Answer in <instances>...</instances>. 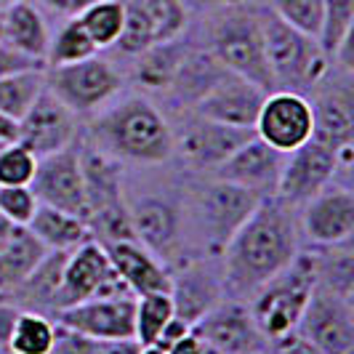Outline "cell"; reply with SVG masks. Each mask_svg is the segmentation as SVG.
Instances as JSON below:
<instances>
[{"instance_id": "cell-1", "label": "cell", "mask_w": 354, "mask_h": 354, "mask_svg": "<svg viewBox=\"0 0 354 354\" xmlns=\"http://www.w3.org/2000/svg\"><path fill=\"white\" fill-rule=\"evenodd\" d=\"M299 208L283 197H261L224 248L221 285L230 299L245 301L299 256Z\"/></svg>"}, {"instance_id": "cell-2", "label": "cell", "mask_w": 354, "mask_h": 354, "mask_svg": "<svg viewBox=\"0 0 354 354\" xmlns=\"http://www.w3.org/2000/svg\"><path fill=\"white\" fill-rule=\"evenodd\" d=\"M91 142L118 162L160 165L174 155V128L147 96H131L93 118Z\"/></svg>"}, {"instance_id": "cell-3", "label": "cell", "mask_w": 354, "mask_h": 354, "mask_svg": "<svg viewBox=\"0 0 354 354\" xmlns=\"http://www.w3.org/2000/svg\"><path fill=\"white\" fill-rule=\"evenodd\" d=\"M317 288V261L312 250H299V256L266 280L250 296V315L269 346L296 333L306 304Z\"/></svg>"}, {"instance_id": "cell-4", "label": "cell", "mask_w": 354, "mask_h": 354, "mask_svg": "<svg viewBox=\"0 0 354 354\" xmlns=\"http://www.w3.org/2000/svg\"><path fill=\"white\" fill-rule=\"evenodd\" d=\"M80 171L91 237L102 245L118 240H136L123 195V162L93 147H80Z\"/></svg>"}, {"instance_id": "cell-5", "label": "cell", "mask_w": 354, "mask_h": 354, "mask_svg": "<svg viewBox=\"0 0 354 354\" xmlns=\"http://www.w3.org/2000/svg\"><path fill=\"white\" fill-rule=\"evenodd\" d=\"M261 27H264L266 64L274 91L304 93L325 77L330 59L322 53L315 37L293 30L272 11H261Z\"/></svg>"}, {"instance_id": "cell-6", "label": "cell", "mask_w": 354, "mask_h": 354, "mask_svg": "<svg viewBox=\"0 0 354 354\" xmlns=\"http://www.w3.org/2000/svg\"><path fill=\"white\" fill-rule=\"evenodd\" d=\"M211 53L227 72L245 77L264 91H274L266 64L261 11L232 6L211 30Z\"/></svg>"}, {"instance_id": "cell-7", "label": "cell", "mask_w": 354, "mask_h": 354, "mask_svg": "<svg viewBox=\"0 0 354 354\" xmlns=\"http://www.w3.org/2000/svg\"><path fill=\"white\" fill-rule=\"evenodd\" d=\"M46 88L75 115H93L106 106L123 88L120 70L102 56L51 67L46 72Z\"/></svg>"}, {"instance_id": "cell-8", "label": "cell", "mask_w": 354, "mask_h": 354, "mask_svg": "<svg viewBox=\"0 0 354 354\" xmlns=\"http://www.w3.org/2000/svg\"><path fill=\"white\" fill-rule=\"evenodd\" d=\"M115 296H133V293L128 290V285L115 272L102 243L88 240V243H83L67 253L59 309L91 301V299H115Z\"/></svg>"}, {"instance_id": "cell-9", "label": "cell", "mask_w": 354, "mask_h": 354, "mask_svg": "<svg viewBox=\"0 0 354 354\" xmlns=\"http://www.w3.org/2000/svg\"><path fill=\"white\" fill-rule=\"evenodd\" d=\"M261 197L227 181H213L197 197V221L211 256H221L234 232L245 224Z\"/></svg>"}, {"instance_id": "cell-10", "label": "cell", "mask_w": 354, "mask_h": 354, "mask_svg": "<svg viewBox=\"0 0 354 354\" xmlns=\"http://www.w3.org/2000/svg\"><path fill=\"white\" fill-rule=\"evenodd\" d=\"M312 131H315L312 102L296 91H269L253 125L256 139H261L283 155L309 142Z\"/></svg>"}, {"instance_id": "cell-11", "label": "cell", "mask_w": 354, "mask_h": 354, "mask_svg": "<svg viewBox=\"0 0 354 354\" xmlns=\"http://www.w3.org/2000/svg\"><path fill=\"white\" fill-rule=\"evenodd\" d=\"M299 234L315 248L349 243L354 234V192L349 184H328L299 208Z\"/></svg>"}, {"instance_id": "cell-12", "label": "cell", "mask_w": 354, "mask_h": 354, "mask_svg": "<svg viewBox=\"0 0 354 354\" xmlns=\"http://www.w3.org/2000/svg\"><path fill=\"white\" fill-rule=\"evenodd\" d=\"M192 330L218 354H256L269 349L250 306L240 299H221L197 319Z\"/></svg>"}, {"instance_id": "cell-13", "label": "cell", "mask_w": 354, "mask_h": 354, "mask_svg": "<svg viewBox=\"0 0 354 354\" xmlns=\"http://www.w3.org/2000/svg\"><path fill=\"white\" fill-rule=\"evenodd\" d=\"M296 333L325 354H354V304L315 288Z\"/></svg>"}, {"instance_id": "cell-14", "label": "cell", "mask_w": 354, "mask_h": 354, "mask_svg": "<svg viewBox=\"0 0 354 354\" xmlns=\"http://www.w3.org/2000/svg\"><path fill=\"white\" fill-rule=\"evenodd\" d=\"M338 174H341V165H338L336 149H330L328 144L317 142V139H309L299 149L285 155L277 197L301 208L306 200H312L328 184H333Z\"/></svg>"}, {"instance_id": "cell-15", "label": "cell", "mask_w": 354, "mask_h": 354, "mask_svg": "<svg viewBox=\"0 0 354 354\" xmlns=\"http://www.w3.org/2000/svg\"><path fill=\"white\" fill-rule=\"evenodd\" d=\"M253 136V128L224 125L195 115L187 120L181 133H174V152H178V158L195 171H216Z\"/></svg>"}, {"instance_id": "cell-16", "label": "cell", "mask_w": 354, "mask_h": 354, "mask_svg": "<svg viewBox=\"0 0 354 354\" xmlns=\"http://www.w3.org/2000/svg\"><path fill=\"white\" fill-rule=\"evenodd\" d=\"M40 205L75 213L86 221V189L80 171V144L37 158L35 178L30 184Z\"/></svg>"}, {"instance_id": "cell-17", "label": "cell", "mask_w": 354, "mask_h": 354, "mask_svg": "<svg viewBox=\"0 0 354 354\" xmlns=\"http://www.w3.org/2000/svg\"><path fill=\"white\" fill-rule=\"evenodd\" d=\"M77 115L62 104L51 91L46 88L19 120V142L35 158H46L59 149L77 144Z\"/></svg>"}, {"instance_id": "cell-18", "label": "cell", "mask_w": 354, "mask_h": 354, "mask_svg": "<svg viewBox=\"0 0 354 354\" xmlns=\"http://www.w3.org/2000/svg\"><path fill=\"white\" fill-rule=\"evenodd\" d=\"M133 306H136L133 296L91 299V301L59 309L53 319L56 325L83 336L123 341V338H133Z\"/></svg>"}, {"instance_id": "cell-19", "label": "cell", "mask_w": 354, "mask_h": 354, "mask_svg": "<svg viewBox=\"0 0 354 354\" xmlns=\"http://www.w3.org/2000/svg\"><path fill=\"white\" fill-rule=\"evenodd\" d=\"M285 155L272 149L261 139L245 142L232 158H227L213 174L218 181L234 184L240 189H248L256 197H272L277 195V184L283 174Z\"/></svg>"}, {"instance_id": "cell-20", "label": "cell", "mask_w": 354, "mask_h": 354, "mask_svg": "<svg viewBox=\"0 0 354 354\" xmlns=\"http://www.w3.org/2000/svg\"><path fill=\"white\" fill-rule=\"evenodd\" d=\"M266 93L261 86L250 83L245 77H237L227 72L216 86H213L200 104L192 109L200 118H208L216 123L224 125H237V128H253L256 118H259V109L264 104Z\"/></svg>"}, {"instance_id": "cell-21", "label": "cell", "mask_w": 354, "mask_h": 354, "mask_svg": "<svg viewBox=\"0 0 354 354\" xmlns=\"http://www.w3.org/2000/svg\"><path fill=\"white\" fill-rule=\"evenodd\" d=\"M131 213V230L136 243L152 250L158 259H171L181 240V213L176 203L160 195H147L128 205Z\"/></svg>"}, {"instance_id": "cell-22", "label": "cell", "mask_w": 354, "mask_h": 354, "mask_svg": "<svg viewBox=\"0 0 354 354\" xmlns=\"http://www.w3.org/2000/svg\"><path fill=\"white\" fill-rule=\"evenodd\" d=\"M109 261L120 280L128 285L133 296H147V293H171V269L158 259L152 250H147L136 240H118L104 245Z\"/></svg>"}, {"instance_id": "cell-23", "label": "cell", "mask_w": 354, "mask_h": 354, "mask_svg": "<svg viewBox=\"0 0 354 354\" xmlns=\"http://www.w3.org/2000/svg\"><path fill=\"white\" fill-rule=\"evenodd\" d=\"M221 299H224V285L203 264H189L181 269V274H171L174 315L189 325H195Z\"/></svg>"}, {"instance_id": "cell-24", "label": "cell", "mask_w": 354, "mask_h": 354, "mask_svg": "<svg viewBox=\"0 0 354 354\" xmlns=\"http://www.w3.org/2000/svg\"><path fill=\"white\" fill-rule=\"evenodd\" d=\"M0 11H3V43L14 51L46 64L51 32H48L43 11L32 0H21V3H14Z\"/></svg>"}, {"instance_id": "cell-25", "label": "cell", "mask_w": 354, "mask_h": 354, "mask_svg": "<svg viewBox=\"0 0 354 354\" xmlns=\"http://www.w3.org/2000/svg\"><path fill=\"white\" fill-rule=\"evenodd\" d=\"M227 75V70L216 62L211 51H187L181 64H178L176 75L171 80L168 91L162 96H168V102L174 106H184V109H195L200 99Z\"/></svg>"}, {"instance_id": "cell-26", "label": "cell", "mask_w": 354, "mask_h": 354, "mask_svg": "<svg viewBox=\"0 0 354 354\" xmlns=\"http://www.w3.org/2000/svg\"><path fill=\"white\" fill-rule=\"evenodd\" d=\"M70 250H48L43 261L32 269V274L19 285L17 290L8 296L19 309L27 312H59V293H62V274H64V261Z\"/></svg>"}, {"instance_id": "cell-27", "label": "cell", "mask_w": 354, "mask_h": 354, "mask_svg": "<svg viewBox=\"0 0 354 354\" xmlns=\"http://www.w3.org/2000/svg\"><path fill=\"white\" fill-rule=\"evenodd\" d=\"M312 115H315L312 139L328 144L336 152L344 149V147H354L352 91L333 88L319 93L317 102H312Z\"/></svg>"}, {"instance_id": "cell-28", "label": "cell", "mask_w": 354, "mask_h": 354, "mask_svg": "<svg viewBox=\"0 0 354 354\" xmlns=\"http://www.w3.org/2000/svg\"><path fill=\"white\" fill-rule=\"evenodd\" d=\"M27 230L46 245V250H75L77 245L93 240L88 224L80 216L59 211V208H51V205H37L32 221L27 224Z\"/></svg>"}, {"instance_id": "cell-29", "label": "cell", "mask_w": 354, "mask_h": 354, "mask_svg": "<svg viewBox=\"0 0 354 354\" xmlns=\"http://www.w3.org/2000/svg\"><path fill=\"white\" fill-rule=\"evenodd\" d=\"M48 250L27 227H17L14 237L0 250V293L11 296L24 283Z\"/></svg>"}, {"instance_id": "cell-30", "label": "cell", "mask_w": 354, "mask_h": 354, "mask_svg": "<svg viewBox=\"0 0 354 354\" xmlns=\"http://www.w3.org/2000/svg\"><path fill=\"white\" fill-rule=\"evenodd\" d=\"M187 48L171 40V43H155L152 48H147L144 53L136 56V64H133V80L136 86L144 88L147 93H165L174 75H176L178 64L184 59Z\"/></svg>"}, {"instance_id": "cell-31", "label": "cell", "mask_w": 354, "mask_h": 354, "mask_svg": "<svg viewBox=\"0 0 354 354\" xmlns=\"http://www.w3.org/2000/svg\"><path fill=\"white\" fill-rule=\"evenodd\" d=\"M315 261H317V288H325L341 299L352 301L354 290V256L352 240L330 245V248H315Z\"/></svg>"}, {"instance_id": "cell-32", "label": "cell", "mask_w": 354, "mask_h": 354, "mask_svg": "<svg viewBox=\"0 0 354 354\" xmlns=\"http://www.w3.org/2000/svg\"><path fill=\"white\" fill-rule=\"evenodd\" d=\"M43 91H46V70L43 67L6 75V77H0V112L21 120Z\"/></svg>"}, {"instance_id": "cell-33", "label": "cell", "mask_w": 354, "mask_h": 354, "mask_svg": "<svg viewBox=\"0 0 354 354\" xmlns=\"http://www.w3.org/2000/svg\"><path fill=\"white\" fill-rule=\"evenodd\" d=\"M56 344V319L40 312H19L11 341H8V352L14 354H51Z\"/></svg>"}, {"instance_id": "cell-34", "label": "cell", "mask_w": 354, "mask_h": 354, "mask_svg": "<svg viewBox=\"0 0 354 354\" xmlns=\"http://www.w3.org/2000/svg\"><path fill=\"white\" fill-rule=\"evenodd\" d=\"M125 19V3L123 0H93L88 8L77 17L80 27L86 30V35L93 40V46L102 48H112L120 37Z\"/></svg>"}, {"instance_id": "cell-35", "label": "cell", "mask_w": 354, "mask_h": 354, "mask_svg": "<svg viewBox=\"0 0 354 354\" xmlns=\"http://www.w3.org/2000/svg\"><path fill=\"white\" fill-rule=\"evenodd\" d=\"M174 317V301L171 293H147L136 296L133 306V341L139 346L155 344L165 322Z\"/></svg>"}, {"instance_id": "cell-36", "label": "cell", "mask_w": 354, "mask_h": 354, "mask_svg": "<svg viewBox=\"0 0 354 354\" xmlns=\"http://www.w3.org/2000/svg\"><path fill=\"white\" fill-rule=\"evenodd\" d=\"M99 48L93 46V40L86 35V30L80 27L77 19H67L56 35L48 40V53H46V64L48 67H64V64H75L83 62L88 56H96Z\"/></svg>"}, {"instance_id": "cell-37", "label": "cell", "mask_w": 354, "mask_h": 354, "mask_svg": "<svg viewBox=\"0 0 354 354\" xmlns=\"http://www.w3.org/2000/svg\"><path fill=\"white\" fill-rule=\"evenodd\" d=\"M354 35V0H322V27L317 43L328 59H333L344 40Z\"/></svg>"}, {"instance_id": "cell-38", "label": "cell", "mask_w": 354, "mask_h": 354, "mask_svg": "<svg viewBox=\"0 0 354 354\" xmlns=\"http://www.w3.org/2000/svg\"><path fill=\"white\" fill-rule=\"evenodd\" d=\"M142 8L149 19L155 43H171L184 35L189 11L181 0H142Z\"/></svg>"}, {"instance_id": "cell-39", "label": "cell", "mask_w": 354, "mask_h": 354, "mask_svg": "<svg viewBox=\"0 0 354 354\" xmlns=\"http://www.w3.org/2000/svg\"><path fill=\"white\" fill-rule=\"evenodd\" d=\"M139 344L133 338L123 341H106V338H93L67 330L62 325H56V344L51 354H139Z\"/></svg>"}, {"instance_id": "cell-40", "label": "cell", "mask_w": 354, "mask_h": 354, "mask_svg": "<svg viewBox=\"0 0 354 354\" xmlns=\"http://www.w3.org/2000/svg\"><path fill=\"white\" fill-rule=\"evenodd\" d=\"M115 46H118V51L128 53V56H139V53L155 46V35H152L149 19L142 8V0H128L125 3L123 30H120V37H118Z\"/></svg>"}, {"instance_id": "cell-41", "label": "cell", "mask_w": 354, "mask_h": 354, "mask_svg": "<svg viewBox=\"0 0 354 354\" xmlns=\"http://www.w3.org/2000/svg\"><path fill=\"white\" fill-rule=\"evenodd\" d=\"M272 14L317 40L322 27V0H272Z\"/></svg>"}, {"instance_id": "cell-42", "label": "cell", "mask_w": 354, "mask_h": 354, "mask_svg": "<svg viewBox=\"0 0 354 354\" xmlns=\"http://www.w3.org/2000/svg\"><path fill=\"white\" fill-rule=\"evenodd\" d=\"M35 168L37 158L21 144L0 147V187H30Z\"/></svg>"}, {"instance_id": "cell-43", "label": "cell", "mask_w": 354, "mask_h": 354, "mask_svg": "<svg viewBox=\"0 0 354 354\" xmlns=\"http://www.w3.org/2000/svg\"><path fill=\"white\" fill-rule=\"evenodd\" d=\"M37 197L30 187H0V213L17 224V227H27L32 221L37 211Z\"/></svg>"}, {"instance_id": "cell-44", "label": "cell", "mask_w": 354, "mask_h": 354, "mask_svg": "<svg viewBox=\"0 0 354 354\" xmlns=\"http://www.w3.org/2000/svg\"><path fill=\"white\" fill-rule=\"evenodd\" d=\"M35 67H46L43 62H35L24 53L8 48L6 43H0V77L6 75H14V72H24V70H35Z\"/></svg>"}, {"instance_id": "cell-45", "label": "cell", "mask_w": 354, "mask_h": 354, "mask_svg": "<svg viewBox=\"0 0 354 354\" xmlns=\"http://www.w3.org/2000/svg\"><path fill=\"white\" fill-rule=\"evenodd\" d=\"M46 11H51L56 17H62L64 21L67 19H77L86 8H88L93 0H37Z\"/></svg>"}, {"instance_id": "cell-46", "label": "cell", "mask_w": 354, "mask_h": 354, "mask_svg": "<svg viewBox=\"0 0 354 354\" xmlns=\"http://www.w3.org/2000/svg\"><path fill=\"white\" fill-rule=\"evenodd\" d=\"M19 312L21 309L11 299L0 301V354L8 352V341H11V330H14V322H17Z\"/></svg>"}, {"instance_id": "cell-47", "label": "cell", "mask_w": 354, "mask_h": 354, "mask_svg": "<svg viewBox=\"0 0 354 354\" xmlns=\"http://www.w3.org/2000/svg\"><path fill=\"white\" fill-rule=\"evenodd\" d=\"M189 330H192V325H189V322H184L181 317H176V315H174V317L165 322V328L160 330V336H158V341H155V344H158V346H162V349H171V346H174V344L178 341V338L187 336Z\"/></svg>"}, {"instance_id": "cell-48", "label": "cell", "mask_w": 354, "mask_h": 354, "mask_svg": "<svg viewBox=\"0 0 354 354\" xmlns=\"http://www.w3.org/2000/svg\"><path fill=\"white\" fill-rule=\"evenodd\" d=\"M272 349H274V354H325L315 344H309L306 338L299 336V333H293V336H288L280 344H274Z\"/></svg>"}, {"instance_id": "cell-49", "label": "cell", "mask_w": 354, "mask_h": 354, "mask_svg": "<svg viewBox=\"0 0 354 354\" xmlns=\"http://www.w3.org/2000/svg\"><path fill=\"white\" fill-rule=\"evenodd\" d=\"M205 352H208V346H205V341L197 336L195 330H189L187 336H181L168 349V354H205Z\"/></svg>"}, {"instance_id": "cell-50", "label": "cell", "mask_w": 354, "mask_h": 354, "mask_svg": "<svg viewBox=\"0 0 354 354\" xmlns=\"http://www.w3.org/2000/svg\"><path fill=\"white\" fill-rule=\"evenodd\" d=\"M19 142V120L0 112V147Z\"/></svg>"}, {"instance_id": "cell-51", "label": "cell", "mask_w": 354, "mask_h": 354, "mask_svg": "<svg viewBox=\"0 0 354 354\" xmlns=\"http://www.w3.org/2000/svg\"><path fill=\"white\" fill-rule=\"evenodd\" d=\"M14 232H17V224H11V221L0 213V250L6 248V243L14 237Z\"/></svg>"}, {"instance_id": "cell-52", "label": "cell", "mask_w": 354, "mask_h": 354, "mask_svg": "<svg viewBox=\"0 0 354 354\" xmlns=\"http://www.w3.org/2000/svg\"><path fill=\"white\" fill-rule=\"evenodd\" d=\"M184 6H187V11L189 8H213V6H218L221 0H181Z\"/></svg>"}, {"instance_id": "cell-53", "label": "cell", "mask_w": 354, "mask_h": 354, "mask_svg": "<svg viewBox=\"0 0 354 354\" xmlns=\"http://www.w3.org/2000/svg\"><path fill=\"white\" fill-rule=\"evenodd\" d=\"M139 354H168V349H162V346H158V344H149V346H142Z\"/></svg>"}, {"instance_id": "cell-54", "label": "cell", "mask_w": 354, "mask_h": 354, "mask_svg": "<svg viewBox=\"0 0 354 354\" xmlns=\"http://www.w3.org/2000/svg\"><path fill=\"white\" fill-rule=\"evenodd\" d=\"M14 3H21V0H0V8H8V6H14Z\"/></svg>"}, {"instance_id": "cell-55", "label": "cell", "mask_w": 354, "mask_h": 354, "mask_svg": "<svg viewBox=\"0 0 354 354\" xmlns=\"http://www.w3.org/2000/svg\"><path fill=\"white\" fill-rule=\"evenodd\" d=\"M0 43H3V11H0Z\"/></svg>"}, {"instance_id": "cell-56", "label": "cell", "mask_w": 354, "mask_h": 354, "mask_svg": "<svg viewBox=\"0 0 354 354\" xmlns=\"http://www.w3.org/2000/svg\"><path fill=\"white\" fill-rule=\"evenodd\" d=\"M6 299H8V296H6V293H0V301H6Z\"/></svg>"}, {"instance_id": "cell-57", "label": "cell", "mask_w": 354, "mask_h": 354, "mask_svg": "<svg viewBox=\"0 0 354 354\" xmlns=\"http://www.w3.org/2000/svg\"><path fill=\"white\" fill-rule=\"evenodd\" d=\"M256 354H274V352H269V349H264V352H256Z\"/></svg>"}, {"instance_id": "cell-58", "label": "cell", "mask_w": 354, "mask_h": 354, "mask_svg": "<svg viewBox=\"0 0 354 354\" xmlns=\"http://www.w3.org/2000/svg\"><path fill=\"white\" fill-rule=\"evenodd\" d=\"M3 354H14V352H3Z\"/></svg>"}]
</instances>
